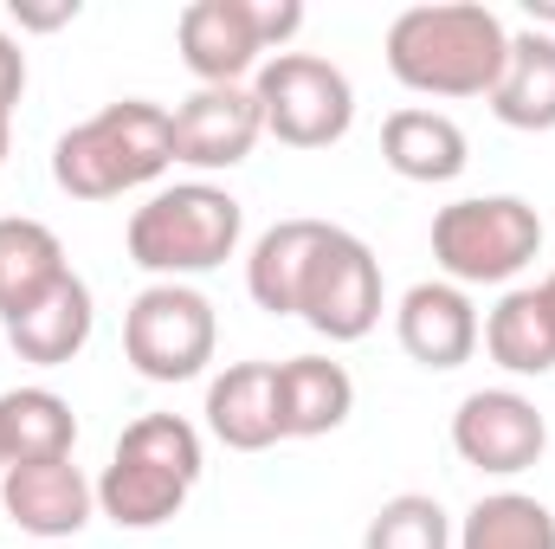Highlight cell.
<instances>
[{"label":"cell","instance_id":"6da1fadb","mask_svg":"<svg viewBox=\"0 0 555 549\" xmlns=\"http://www.w3.org/2000/svg\"><path fill=\"white\" fill-rule=\"evenodd\" d=\"M504 52L511 26L485 0H426L388 26V72L414 98H491Z\"/></svg>","mask_w":555,"mask_h":549},{"label":"cell","instance_id":"7a4b0ae2","mask_svg":"<svg viewBox=\"0 0 555 549\" xmlns=\"http://www.w3.org/2000/svg\"><path fill=\"white\" fill-rule=\"evenodd\" d=\"M201 472H207L201 426L181 413H142L117 433L111 465L98 472V511L117 531H162L168 518H181Z\"/></svg>","mask_w":555,"mask_h":549},{"label":"cell","instance_id":"3957f363","mask_svg":"<svg viewBox=\"0 0 555 549\" xmlns=\"http://www.w3.org/2000/svg\"><path fill=\"white\" fill-rule=\"evenodd\" d=\"M175 168V111L155 98H117L52 142V181L72 201H117Z\"/></svg>","mask_w":555,"mask_h":549},{"label":"cell","instance_id":"277c9868","mask_svg":"<svg viewBox=\"0 0 555 549\" xmlns=\"http://www.w3.org/2000/svg\"><path fill=\"white\" fill-rule=\"evenodd\" d=\"M240 240H246V207L227 188H214V181L155 188L130 214V227H124L130 259L149 278H175V284L227 266L240 253Z\"/></svg>","mask_w":555,"mask_h":549},{"label":"cell","instance_id":"5b68a950","mask_svg":"<svg viewBox=\"0 0 555 549\" xmlns=\"http://www.w3.org/2000/svg\"><path fill=\"white\" fill-rule=\"evenodd\" d=\"M543 253V214L524 194H465L433 214V259L446 284H511Z\"/></svg>","mask_w":555,"mask_h":549},{"label":"cell","instance_id":"8992f818","mask_svg":"<svg viewBox=\"0 0 555 549\" xmlns=\"http://www.w3.org/2000/svg\"><path fill=\"white\" fill-rule=\"evenodd\" d=\"M214 349H220V317H214L207 291L155 278V284H142L130 297V310H124V356H130V369L142 382H162V388L194 382V375H207Z\"/></svg>","mask_w":555,"mask_h":549},{"label":"cell","instance_id":"52a82bcc","mask_svg":"<svg viewBox=\"0 0 555 549\" xmlns=\"http://www.w3.org/2000/svg\"><path fill=\"white\" fill-rule=\"evenodd\" d=\"M253 98H259L266 137H278L284 149H330L356 124V85L323 52H278V59H266L259 78H253Z\"/></svg>","mask_w":555,"mask_h":549},{"label":"cell","instance_id":"ba28073f","mask_svg":"<svg viewBox=\"0 0 555 549\" xmlns=\"http://www.w3.org/2000/svg\"><path fill=\"white\" fill-rule=\"evenodd\" d=\"M388 310V291H382V259L362 233L349 227H330L310 278H304V297H297V317L323 336V343H362Z\"/></svg>","mask_w":555,"mask_h":549},{"label":"cell","instance_id":"9c48e42d","mask_svg":"<svg viewBox=\"0 0 555 549\" xmlns=\"http://www.w3.org/2000/svg\"><path fill=\"white\" fill-rule=\"evenodd\" d=\"M452 452L472 472L517 478V472H530L550 452V420L517 388H472L459 401V413H452Z\"/></svg>","mask_w":555,"mask_h":549},{"label":"cell","instance_id":"30bf717a","mask_svg":"<svg viewBox=\"0 0 555 549\" xmlns=\"http://www.w3.org/2000/svg\"><path fill=\"white\" fill-rule=\"evenodd\" d=\"M266 137L259 98L253 85H194L175 104V162L214 175V168H240Z\"/></svg>","mask_w":555,"mask_h":549},{"label":"cell","instance_id":"8fae6325","mask_svg":"<svg viewBox=\"0 0 555 549\" xmlns=\"http://www.w3.org/2000/svg\"><path fill=\"white\" fill-rule=\"evenodd\" d=\"M175 46H181V65L194 72V85H246L272 59L259 39L253 0H188L175 20Z\"/></svg>","mask_w":555,"mask_h":549},{"label":"cell","instance_id":"7c38bea8","mask_svg":"<svg viewBox=\"0 0 555 549\" xmlns=\"http://www.w3.org/2000/svg\"><path fill=\"white\" fill-rule=\"evenodd\" d=\"M395 336H401V349L414 356L420 369L446 375V369H465L478 356L485 317H478L472 291H459L446 278H420V284L401 291V304H395Z\"/></svg>","mask_w":555,"mask_h":549},{"label":"cell","instance_id":"4fadbf2b","mask_svg":"<svg viewBox=\"0 0 555 549\" xmlns=\"http://www.w3.org/2000/svg\"><path fill=\"white\" fill-rule=\"evenodd\" d=\"M0 505L26 537H78L98 518V478H85L78 459H39V465H7L0 472Z\"/></svg>","mask_w":555,"mask_h":549},{"label":"cell","instance_id":"5bb4252c","mask_svg":"<svg viewBox=\"0 0 555 549\" xmlns=\"http://www.w3.org/2000/svg\"><path fill=\"white\" fill-rule=\"evenodd\" d=\"M207 433L227 452H266L278 446V362H227L207 382Z\"/></svg>","mask_w":555,"mask_h":549},{"label":"cell","instance_id":"9a60e30c","mask_svg":"<svg viewBox=\"0 0 555 549\" xmlns=\"http://www.w3.org/2000/svg\"><path fill=\"white\" fill-rule=\"evenodd\" d=\"M91 330H98V304H91V284L78 272H65L39 304H26L20 317H7V343L33 369H65L72 356H85Z\"/></svg>","mask_w":555,"mask_h":549},{"label":"cell","instance_id":"2e32d148","mask_svg":"<svg viewBox=\"0 0 555 549\" xmlns=\"http://www.w3.org/2000/svg\"><path fill=\"white\" fill-rule=\"evenodd\" d=\"M356 413V375L330 356H291L278 362V433L284 439H323Z\"/></svg>","mask_w":555,"mask_h":549},{"label":"cell","instance_id":"e0dca14e","mask_svg":"<svg viewBox=\"0 0 555 549\" xmlns=\"http://www.w3.org/2000/svg\"><path fill=\"white\" fill-rule=\"evenodd\" d=\"M485 104L504 130H530V137L555 130V33H537V26L511 33L504 72Z\"/></svg>","mask_w":555,"mask_h":549},{"label":"cell","instance_id":"ac0fdd59","mask_svg":"<svg viewBox=\"0 0 555 549\" xmlns=\"http://www.w3.org/2000/svg\"><path fill=\"white\" fill-rule=\"evenodd\" d=\"M382 162H388L401 181L439 188V181H459V175H465L472 149H465V130H459L446 111L408 104V111H395V117L382 124Z\"/></svg>","mask_w":555,"mask_h":549},{"label":"cell","instance_id":"d6986e66","mask_svg":"<svg viewBox=\"0 0 555 549\" xmlns=\"http://www.w3.org/2000/svg\"><path fill=\"white\" fill-rule=\"evenodd\" d=\"M330 220H278L253 240V259H246V291L266 317H297V297H304V278L310 259L323 246Z\"/></svg>","mask_w":555,"mask_h":549},{"label":"cell","instance_id":"ffe728a7","mask_svg":"<svg viewBox=\"0 0 555 549\" xmlns=\"http://www.w3.org/2000/svg\"><path fill=\"white\" fill-rule=\"evenodd\" d=\"M485 356L504 375H550L555 369V323L537 284H511L485 317Z\"/></svg>","mask_w":555,"mask_h":549},{"label":"cell","instance_id":"44dd1931","mask_svg":"<svg viewBox=\"0 0 555 549\" xmlns=\"http://www.w3.org/2000/svg\"><path fill=\"white\" fill-rule=\"evenodd\" d=\"M65 272H72L65 246H59V233L46 220H26V214L0 220V323L20 317L26 304H39Z\"/></svg>","mask_w":555,"mask_h":549},{"label":"cell","instance_id":"7402d4cb","mask_svg":"<svg viewBox=\"0 0 555 549\" xmlns=\"http://www.w3.org/2000/svg\"><path fill=\"white\" fill-rule=\"evenodd\" d=\"M0 439H7V465H39V459H72L78 446V413L52 388H7L0 395Z\"/></svg>","mask_w":555,"mask_h":549},{"label":"cell","instance_id":"603a6c76","mask_svg":"<svg viewBox=\"0 0 555 549\" xmlns=\"http://www.w3.org/2000/svg\"><path fill=\"white\" fill-rule=\"evenodd\" d=\"M452 549H555V511L530 491H485L459 518Z\"/></svg>","mask_w":555,"mask_h":549},{"label":"cell","instance_id":"cb8c5ba5","mask_svg":"<svg viewBox=\"0 0 555 549\" xmlns=\"http://www.w3.org/2000/svg\"><path fill=\"white\" fill-rule=\"evenodd\" d=\"M362 549H452V518L433 491H395L369 518Z\"/></svg>","mask_w":555,"mask_h":549},{"label":"cell","instance_id":"d4e9b609","mask_svg":"<svg viewBox=\"0 0 555 549\" xmlns=\"http://www.w3.org/2000/svg\"><path fill=\"white\" fill-rule=\"evenodd\" d=\"M20 98H26V52H20V39L0 26V117H7V124H13Z\"/></svg>","mask_w":555,"mask_h":549},{"label":"cell","instance_id":"484cf974","mask_svg":"<svg viewBox=\"0 0 555 549\" xmlns=\"http://www.w3.org/2000/svg\"><path fill=\"white\" fill-rule=\"evenodd\" d=\"M13 20H20L26 33H52V26H72V20H78V0H59V7H26V0H13Z\"/></svg>","mask_w":555,"mask_h":549},{"label":"cell","instance_id":"4316f807","mask_svg":"<svg viewBox=\"0 0 555 549\" xmlns=\"http://www.w3.org/2000/svg\"><path fill=\"white\" fill-rule=\"evenodd\" d=\"M7 149H13V124L0 117V168H7Z\"/></svg>","mask_w":555,"mask_h":549},{"label":"cell","instance_id":"83f0119b","mask_svg":"<svg viewBox=\"0 0 555 549\" xmlns=\"http://www.w3.org/2000/svg\"><path fill=\"white\" fill-rule=\"evenodd\" d=\"M537 291H543V304H550V323H555V272L543 278V284H537Z\"/></svg>","mask_w":555,"mask_h":549},{"label":"cell","instance_id":"f1b7e54d","mask_svg":"<svg viewBox=\"0 0 555 549\" xmlns=\"http://www.w3.org/2000/svg\"><path fill=\"white\" fill-rule=\"evenodd\" d=\"M0 472H7V439H0Z\"/></svg>","mask_w":555,"mask_h":549}]
</instances>
